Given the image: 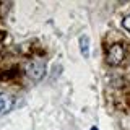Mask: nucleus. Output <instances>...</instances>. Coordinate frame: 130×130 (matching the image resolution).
Listing matches in <instances>:
<instances>
[{"label": "nucleus", "instance_id": "nucleus-1", "mask_svg": "<svg viewBox=\"0 0 130 130\" xmlns=\"http://www.w3.org/2000/svg\"><path fill=\"white\" fill-rule=\"evenodd\" d=\"M24 72H26L28 78H31L34 81H39L44 75H46V63H42L41 60H32V62H29L26 65Z\"/></svg>", "mask_w": 130, "mask_h": 130}, {"label": "nucleus", "instance_id": "nucleus-2", "mask_svg": "<svg viewBox=\"0 0 130 130\" xmlns=\"http://www.w3.org/2000/svg\"><path fill=\"white\" fill-rule=\"evenodd\" d=\"M125 57V51L122 44H114L107 52V62L111 65H119Z\"/></svg>", "mask_w": 130, "mask_h": 130}, {"label": "nucleus", "instance_id": "nucleus-3", "mask_svg": "<svg viewBox=\"0 0 130 130\" xmlns=\"http://www.w3.org/2000/svg\"><path fill=\"white\" fill-rule=\"evenodd\" d=\"M15 99L8 93H0V114H7L13 109Z\"/></svg>", "mask_w": 130, "mask_h": 130}, {"label": "nucleus", "instance_id": "nucleus-4", "mask_svg": "<svg viewBox=\"0 0 130 130\" xmlns=\"http://www.w3.org/2000/svg\"><path fill=\"white\" fill-rule=\"evenodd\" d=\"M78 42H80L81 55H83L85 59H88V57H89V38H88L86 34H81L80 39H78Z\"/></svg>", "mask_w": 130, "mask_h": 130}, {"label": "nucleus", "instance_id": "nucleus-5", "mask_svg": "<svg viewBox=\"0 0 130 130\" xmlns=\"http://www.w3.org/2000/svg\"><path fill=\"white\" fill-rule=\"evenodd\" d=\"M122 26H124L125 29H127V31L130 32V15H128V16H125V18H124V21H122Z\"/></svg>", "mask_w": 130, "mask_h": 130}, {"label": "nucleus", "instance_id": "nucleus-6", "mask_svg": "<svg viewBox=\"0 0 130 130\" xmlns=\"http://www.w3.org/2000/svg\"><path fill=\"white\" fill-rule=\"evenodd\" d=\"M89 130H99V128H98V127H91V128H89Z\"/></svg>", "mask_w": 130, "mask_h": 130}]
</instances>
